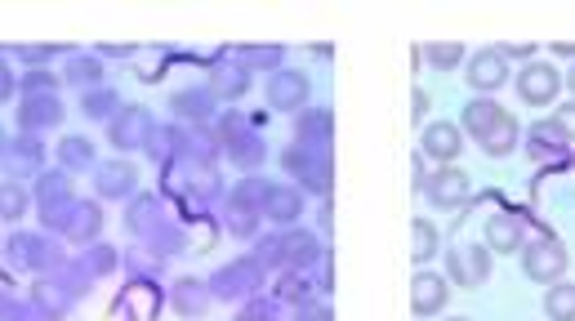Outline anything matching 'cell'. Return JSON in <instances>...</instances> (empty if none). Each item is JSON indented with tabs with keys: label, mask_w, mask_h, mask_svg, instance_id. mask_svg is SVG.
I'll list each match as a JSON object with an SVG mask.
<instances>
[{
	"label": "cell",
	"mask_w": 575,
	"mask_h": 321,
	"mask_svg": "<svg viewBox=\"0 0 575 321\" xmlns=\"http://www.w3.org/2000/svg\"><path fill=\"white\" fill-rule=\"evenodd\" d=\"M566 263H571V255L553 237H540V242H526L522 246V268H526V277H531V282H545V286L562 282Z\"/></svg>",
	"instance_id": "cell-1"
},
{
	"label": "cell",
	"mask_w": 575,
	"mask_h": 321,
	"mask_svg": "<svg viewBox=\"0 0 575 321\" xmlns=\"http://www.w3.org/2000/svg\"><path fill=\"white\" fill-rule=\"evenodd\" d=\"M504 59H536V45H504Z\"/></svg>",
	"instance_id": "cell-45"
},
{
	"label": "cell",
	"mask_w": 575,
	"mask_h": 321,
	"mask_svg": "<svg viewBox=\"0 0 575 321\" xmlns=\"http://www.w3.org/2000/svg\"><path fill=\"white\" fill-rule=\"evenodd\" d=\"M451 299V282L438 277V272H415L411 282V312L415 317H438Z\"/></svg>",
	"instance_id": "cell-10"
},
{
	"label": "cell",
	"mask_w": 575,
	"mask_h": 321,
	"mask_svg": "<svg viewBox=\"0 0 575 321\" xmlns=\"http://www.w3.org/2000/svg\"><path fill=\"white\" fill-rule=\"evenodd\" d=\"M433 255H438V227L428 219H411V259L428 263Z\"/></svg>",
	"instance_id": "cell-25"
},
{
	"label": "cell",
	"mask_w": 575,
	"mask_h": 321,
	"mask_svg": "<svg viewBox=\"0 0 575 321\" xmlns=\"http://www.w3.org/2000/svg\"><path fill=\"white\" fill-rule=\"evenodd\" d=\"M446 321H468V317H446Z\"/></svg>",
	"instance_id": "cell-52"
},
{
	"label": "cell",
	"mask_w": 575,
	"mask_h": 321,
	"mask_svg": "<svg viewBox=\"0 0 575 321\" xmlns=\"http://www.w3.org/2000/svg\"><path fill=\"white\" fill-rule=\"evenodd\" d=\"M571 95H575V67H571Z\"/></svg>",
	"instance_id": "cell-51"
},
{
	"label": "cell",
	"mask_w": 575,
	"mask_h": 321,
	"mask_svg": "<svg viewBox=\"0 0 575 321\" xmlns=\"http://www.w3.org/2000/svg\"><path fill=\"white\" fill-rule=\"evenodd\" d=\"M59 286H50V282H45V286H36V304H40V312L45 317H59L63 308H68V299L63 295H54Z\"/></svg>",
	"instance_id": "cell-37"
},
{
	"label": "cell",
	"mask_w": 575,
	"mask_h": 321,
	"mask_svg": "<svg viewBox=\"0 0 575 321\" xmlns=\"http://www.w3.org/2000/svg\"><path fill=\"white\" fill-rule=\"evenodd\" d=\"M134 183H138V170L130 161H112L99 170V197L117 201V197H130L134 193Z\"/></svg>",
	"instance_id": "cell-20"
},
{
	"label": "cell",
	"mask_w": 575,
	"mask_h": 321,
	"mask_svg": "<svg viewBox=\"0 0 575 321\" xmlns=\"http://www.w3.org/2000/svg\"><path fill=\"white\" fill-rule=\"evenodd\" d=\"M549 121H553V125H558L562 134H566L571 144H575V103H562V108H558V112L549 116Z\"/></svg>",
	"instance_id": "cell-41"
},
{
	"label": "cell",
	"mask_w": 575,
	"mask_h": 321,
	"mask_svg": "<svg viewBox=\"0 0 575 321\" xmlns=\"http://www.w3.org/2000/svg\"><path fill=\"white\" fill-rule=\"evenodd\" d=\"M460 152H464V134H460V125H451V121H433V125H424L419 157H433V161L451 165Z\"/></svg>",
	"instance_id": "cell-11"
},
{
	"label": "cell",
	"mask_w": 575,
	"mask_h": 321,
	"mask_svg": "<svg viewBox=\"0 0 575 321\" xmlns=\"http://www.w3.org/2000/svg\"><path fill=\"white\" fill-rule=\"evenodd\" d=\"M424 59L433 63V67H442V72H446V67L464 63V45H455V40H451V45H428V50H424Z\"/></svg>",
	"instance_id": "cell-36"
},
{
	"label": "cell",
	"mask_w": 575,
	"mask_h": 321,
	"mask_svg": "<svg viewBox=\"0 0 575 321\" xmlns=\"http://www.w3.org/2000/svg\"><path fill=\"white\" fill-rule=\"evenodd\" d=\"M59 121H63L59 95H27L23 99V112H19V125L23 129H45V125H59Z\"/></svg>",
	"instance_id": "cell-18"
},
{
	"label": "cell",
	"mask_w": 575,
	"mask_h": 321,
	"mask_svg": "<svg viewBox=\"0 0 575 321\" xmlns=\"http://www.w3.org/2000/svg\"><path fill=\"white\" fill-rule=\"evenodd\" d=\"M10 148H14L10 157H14L19 165H36V161H40V144H36V139H14Z\"/></svg>",
	"instance_id": "cell-39"
},
{
	"label": "cell",
	"mask_w": 575,
	"mask_h": 321,
	"mask_svg": "<svg viewBox=\"0 0 575 321\" xmlns=\"http://www.w3.org/2000/svg\"><path fill=\"white\" fill-rule=\"evenodd\" d=\"M277 299H281V304H295V308H304V304L313 299V282L304 277V272H285V277L277 282Z\"/></svg>",
	"instance_id": "cell-30"
},
{
	"label": "cell",
	"mask_w": 575,
	"mask_h": 321,
	"mask_svg": "<svg viewBox=\"0 0 575 321\" xmlns=\"http://www.w3.org/2000/svg\"><path fill=\"white\" fill-rule=\"evenodd\" d=\"M330 112L321 108V112H304L299 116V144H313V148H326L330 144Z\"/></svg>",
	"instance_id": "cell-27"
},
{
	"label": "cell",
	"mask_w": 575,
	"mask_h": 321,
	"mask_svg": "<svg viewBox=\"0 0 575 321\" xmlns=\"http://www.w3.org/2000/svg\"><path fill=\"white\" fill-rule=\"evenodd\" d=\"M59 227H63V237L68 242H76V246H89L94 237L103 233V210L94 206V201H72L59 219H54Z\"/></svg>",
	"instance_id": "cell-7"
},
{
	"label": "cell",
	"mask_w": 575,
	"mask_h": 321,
	"mask_svg": "<svg viewBox=\"0 0 575 321\" xmlns=\"http://www.w3.org/2000/svg\"><path fill=\"white\" fill-rule=\"evenodd\" d=\"M545 312L553 321H575V286L571 282H553L545 291Z\"/></svg>",
	"instance_id": "cell-26"
},
{
	"label": "cell",
	"mask_w": 575,
	"mask_h": 321,
	"mask_svg": "<svg viewBox=\"0 0 575 321\" xmlns=\"http://www.w3.org/2000/svg\"><path fill=\"white\" fill-rule=\"evenodd\" d=\"M522 246H526L522 219H513V214H491V219H487V250H496V255H517Z\"/></svg>",
	"instance_id": "cell-17"
},
{
	"label": "cell",
	"mask_w": 575,
	"mask_h": 321,
	"mask_svg": "<svg viewBox=\"0 0 575 321\" xmlns=\"http://www.w3.org/2000/svg\"><path fill=\"white\" fill-rule=\"evenodd\" d=\"M219 134H223V148H228V157L236 161V165H259L268 152H264V144L255 139V134H246V125H242V116H228L223 125H219Z\"/></svg>",
	"instance_id": "cell-13"
},
{
	"label": "cell",
	"mask_w": 575,
	"mask_h": 321,
	"mask_svg": "<svg viewBox=\"0 0 575 321\" xmlns=\"http://www.w3.org/2000/svg\"><path fill=\"white\" fill-rule=\"evenodd\" d=\"M500 116H504V108L496 99H473V103H464V129L473 134V139H487Z\"/></svg>",
	"instance_id": "cell-21"
},
{
	"label": "cell",
	"mask_w": 575,
	"mask_h": 321,
	"mask_svg": "<svg viewBox=\"0 0 575 321\" xmlns=\"http://www.w3.org/2000/svg\"><path fill=\"white\" fill-rule=\"evenodd\" d=\"M446 272H451V282L460 291L487 286V277H491V250L487 246H455L446 255Z\"/></svg>",
	"instance_id": "cell-3"
},
{
	"label": "cell",
	"mask_w": 575,
	"mask_h": 321,
	"mask_svg": "<svg viewBox=\"0 0 575 321\" xmlns=\"http://www.w3.org/2000/svg\"><path fill=\"white\" fill-rule=\"evenodd\" d=\"M308 95H313V85L295 67H281V72L268 76V103L277 112H304L308 108Z\"/></svg>",
	"instance_id": "cell-5"
},
{
	"label": "cell",
	"mask_w": 575,
	"mask_h": 321,
	"mask_svg": "<svg viewBox=\"0 0 575 321\" xmlns=\"http://www.w3.org/2000/svg\"><path fill=\"white\" fill-rule=\"evenodd\" d=\"M112 148H148L152 144V116L143 108H121L108 125Z\"/></svg>",
	"instance_id": "cell-8"
},
{
	"label": "cell",
	"mask_w": 575,
	"mask_h": 321,
	"mask_svg": "<svg viewBox=\"0 0 575 321\" xmlns=\"http://www.w3.org/2000/svg\"><path fill=\"white\" fill-rule=\"evenodd\" d=\"M255 263H259V268H281V246H277V237H268V242L255 246Z\"/></svg>",
	"instance_id": "cell-40"
},
{
	"label": "cell",
	"mask_w": 575,
	"mask_h": 321,
	"mask_svg": "<svg viewBox=\"0 0 575 321\" xmlns=\"http://www.w3.org/2000/svg\"><path fill=\"white\" fill-rule=\"evenodd\" d=\"M236 63H242L246 72H250V67L281 72V50H277V45H246V50H236Z\"/></svg>",
	"instance_id": "cell-33"
},
{
	"label": "cell",
	"mask_w": 575,
	"mask_h": 321,
	"mask_svg": "<svg viewBox=\"0 0 575 321\" xmlns=\"http://www.w3.org/2000/svg\"><path fill=\"white\" fill-rule=\"evenodd\" d=\"M411 178H415V188L424 193V157H415V161H411Z\"/></svg>",
	"instance_id": "cell-47"
},
{
	"label": "cell",
	"mask_w": 575,
	"mask_h": 321,
	"mask_svg": "<svg viewBox=\"0 0 575 321\" xmlns=\"http://www.w3.org/2000/svg\"><path fill=\"white\" fill-rule=\"evenodd\" d=\"M236 321H277V312H272V304H250V308H242V312H236Z\"/></svg>",
	"instance_id": "cell-42"
},
{
	"label": "cell",
	"mask_w": 575,
	"mask_h": 321,
	"mask_svg": "<svg viewBox=\"0 0 575 321\" xmlns=\"http://www.w3.org/2000/svg\"><path fill=\"white\" fill-rule=\"evenodd\" d=\"M54 85H59V81H54L50 72H32V76L23 81V99H27V95H54Z\"/></svg>",
	"instance_id": "cell-38"
},
{
	"label": "cell",
	"mask_w": 575,
	"mask_h": 321,
	"mask_svg": "<svg viewBox=\"0 0 575 321\" xmlns=\"http://www.w3.org/2000/svg\"><path fill=\"white\" fill-rule=\"evenodd\" d=\"M299 321H334V312L321 304V308H313V304H304V312H299Z\"/></svg>",
	"instance_id": "cell-44"
},
{
	"label": "cell",
	"mask_w": 575,
	"mask_h": 321,
	"mask_svg": "<svg viewBox=\"0 0 575 321\" xmlns=\"http://www.w3.org/2000/svg\"><path fill=\"white\" fill-rule=\"evenodd\" d=\"M411 108H415V121L428 112V95H424V89H415V99H411Z\"/></svg>",
	"instance_id": "cell-46"
},
{
	"label": "cell",
	"mask_w": 575,
	"mask_h": 321,
	"mask_svg": "<svg viewBox=\"0 0 575 321\" xmlns=\"http://www.w3.org/2000/svg\"><path fill=\"white\" fill-rule=\"evenodd\" d=\"M558 89H562V76L549 63H526L517 72V95H522V103H531V108L558 103Z\"/></svg>",
	"instance_id": "cell-4"
},
{
	"label": "cell",
	"mask_w": 575,
	"mask_h": 321,
	"mask_svg": "<svg viewBox=\"0 0 575 321\" xmlns=\"http://www.w3.org/2000/svg\"><path fill=\"white\" fill-rule=\"evenodd\" d=\"M517 134H522V129H517V121L504 112V116L496 121V129L487 134V139H477V144H482V152H487V157H509V152L517 148Z\"/></svg>",
	"instance_id": "cell-23"
},
{
	"label": "cell",
	"mask_w": 575,
	"mask_h": 321,
	"mask_svg": "<svg viewBox=\"0 0 575 321\" xmlns=\"http://www.w3.org/2000/svg\"><path fill=\"white\" fill-rule=\"evenodd\" d=\"M32 210V193L23 183H0V219H23Z\"/></svg>",
	"instance_id": "cell-29"
},
{
	"label": "cell",
	"mask_w": 575,
	"mask_h": 321,
	"mask_svg": "<svg viewBox=\"0 0 575 321\" xmlns=\"http://www.w3.org/2000/svg\"><path fill=\"white\" fill-rule=\"evenodd\" d=\"M170 304H174L179 317H201V312L210 308V286L187 277V282H179V286L170 291Z\"/></svg>",
	"instance_id": "cell-22"
},
{
	"label": "cell",
	"mask_w": 575,
	"mask_h": 321,
	"mask_svg": "<svg viewBox=\"0 0 575 321\" xmlns=\"http://www.w3.org/2000/svg\"><path fill=\"white\" fill-rule=\"evenodd\" d=\"M473 89H482V95H491V89H500L509 81V59L500 50H477L468 59V76H464Z\"/></svg>",
	"instance_id": "cell-14"
},
{
	"label": "cell",
	"mask_w": 575,
	"mask_h": 321,
	"mask_svg": "<svg viewBox=\"0 0 575 321\" xmlns=\"http://www.w3.org/2000/svg\"><path fill=\"white\" fill-rule=\"evenodd\" d=\"M81 112L89 116V121H108L112 112H121V103H117V95L112 89H85V99H81Z\"/></svg>",
	"instance_id": "cell-28"
},
{
	"label": "cell",
	"mask_w": 575,
	"mask_h": 321,
	"mask_svg": "<svg viewBox=\"0 0 575 321\" xmlns=\"http://www.w3.org/2000/svg\"><path fill=\"white\" fill-rule=\"evenodd\" d=\"M5 99H14V72L0 63V103H5Z\"/></svg>",
	"instance_id": "cell-43"
},
{
	"label": "cell",
	"mask_w": 575,
	"mask_h": 321,
	"mask_svg": "<svg viewBox=\"0 0 575 321\" xmlns=\"http://www.w3.org/2000/svg\"><path fill=\"white\" fill-rule=\"evenodd\" d=\"M330 227H334V210H330V197L321 201V233H330Z\"/></svg>",
	"instance_id": "cell-48"
},
{
	"label": "cell",
	"mask_w": 575,
	"mask_h": 321,
	"mask_svg": "<svg viewBox=\"0 0 575 321\" xmlns=\"http://www.w3.org/2000/svg\"><path fill=\"white\" fill-rule=\"evenodd\" d=\"M32 201H36L45 214H50V223H54V219L76 201V197H72V178H68L63 170L40 174V178H36V197H32Z\"/></svg>",
	"instance_id": "cell-15"
},
{
	"label": "cell",
	"mask_w": 575,
	"mask_h": 321,
	"mask_svg": "<svg viewBox=\"0 0 575 321\" xmlns=\"http://www.w3.org/2000/svg\"><path fill=\"white\" fill-rule=\"evenodd\" d=\"M19 54H23V59H27V63H45V59H50V54H54V50H19Z\"/></svg>",
	"instance_id": "cell-49"
},
{
	"label": "cell",
	"mask_w": 575,
	"mask_h": 321,
	"mask_svg": "<svg viewBox=\"0 0 575 321\" xmlns=\"http://www.w3.org/2000/svg\"><path fill=\"white\" fill-rule=\"evenodd\" d=\"M63 76H68L72 85H94V89H99V85H103V63L94 59V54H76V59L68 63Z\"/></svg>",
	"instance_id": "cell-31"
},
{
	"label": "cell",
	"mask_w": 575,
	"mask_h": 321,
	"mask_svg": "<svg viewBox=\"0 0 575 321\" xmlns=\"http://www.w3.org/2000/svg\"><path fill=\"white\" fill-rule=\"evenodd\" d=\"M553 54H562V59H575V40H558V45H553Z\"/></svg>",
	"instance_id": "cell-50"
},
{
	"label": "cell",
	"mask_w": 575,
	"mask_h": 321,
	"mask_svg": "<svg viewBox=\"0 0 575 321\" xmlns=\"http://www.w3.org/2000/svg\"><path fill=\"white\" fill-rule=\"evenodd\" d=\"M264 193H268V183L264 178H246V183H236V193H232V210H259L264 206Z\"/></svg>",
	"instance_id": "cell-34"
},
{
	"label": "cell",
	"mask_w": 575,
	"mask_h": 321,
	"mask_svg": "<svg viewBox=\"0 0 575 321\" xmlns=\"http://www.w3.org/2000/svg\"><path fill=\"white\" fill-rule=\"evenodd\" d=\"M59 161H63L68 170H89V165H94V144L81 139V134H68L63 148H59Z\"/></svg>",
	"instance_id": "cell-32"
},
{
	"label": "cell",
	"mask_w": 575,
	"mask_h": 321,
	"mask_svg": "<svg viewBox=\"0 0 575 321\" xmlns=\"http://www.w3.org/2000/svg\"><path fill=\"white\" fill-rule=\"evenodd\" d=\"M531 161H566L571 157V139L553 125V121H540V125H531Z\"/></svg>",
	"instance_id": "cell-16"
},
{
	"label": "cell",
	"mask_w": 575,
	"mask_h": 321,
	"mask_svg": "<svg viewBox=\"0 0 575 321\" xmlns=\"http://www.w3.org/2000/svg\"><path fill=\"white\" fill-rule=\"evenodd\" d=\"M250 89V72L242 63H219L215 76H210V95L215 99H242Z\"/></svg>",
	"instance_id": "cell-19"
},
{
	"label": "cell",
	"mask_w": 575,
	"mask_h": 321,
	"mask_svg": "<svg viewBox=\"0 0 575 321\" xmlns=\"http://www.w3.org/2000/svg\"><path fill=\"white\" fill-rule=\"evenodd\" d=\"M255 291H264V268L255 259L223 263L215 277H210V295H219V299H246Z\"/></svg>",
	"instance_id": "cell-2"
},
{
	"label": "cell",
	"mask_w": 575,
	"mask_h": 321,
	"mask_svg": "<svg viewBox=\"0 0 575 321\" xmlns=\"http://www.w3.org/2000/svg\"><path fill=\"white\" fill-rule=\"evenodd\" d=\"M277 246H281V268L285 272H308L313 263H321V242L313 237V233H304V227H285V233L277 237Z\"/></svg>",
	"instance_id": "cell-6"
},
{
	"label": "cell",
	"mask_w": 575,
	"mask_h": 321,
	"mask_svg": "<svg viewBox=\"0 0 575 321\" xmlns=\"http://www.w3.org/2000/svg\"><path fill=\"white\" fill-rule=\"evenodd\" d=\"M259 219H264L259 210H232L228 206V233L232 237H255L259 233Z\"/></svg>",
	"instance_id": "cell-35"
},
{
	"label": "cell",
	"mask_w": 575,
	"mask_h": 321,
	"mask_svg": "<svg viewBox=\"0 0 575 321\" xmlns=\"http://www.w3.org/2000/svg\"><path fill=\"white\" fill-rule=\"evenodd\" d=\"M259 214L268 223H277V227H295V219H304V197L295 188H285V183H268Z\"/></svg>",
	"instance_id": "cell-12"
},
{
	"label": "cell",
	"mask_w": 575,
	"mask_h": 321,
	"mask_svg": "<svg viewBox=\"0 0 575 321\" xmlns=\"http://www.w3.org/2000/svg\"><path fill=\"white\" fill-rule=\"evenodd\" d=\"M174 112L183 121H210L215 95H210V89H183V95H174Z\"/></svg>",
	"instance_id": "cell-24"
},
{
	"label": "cell",
	"mask_w": 575,
	"mask_h": 321,
	"mask_svg": "<svg viewBox=\"0 0 575 321\" xmlns=\"http://www.w3.org/2000/svg\"><path fill=\"white\" fill-rule=\"evenodd\" d=\"M424 193H428V201H433L438 210H455V206H464L468 201V174L464 170H455V165H442L433 178H424Z\"/></svg>",
	"instance_id": "cell-9"
}]
</instances>
